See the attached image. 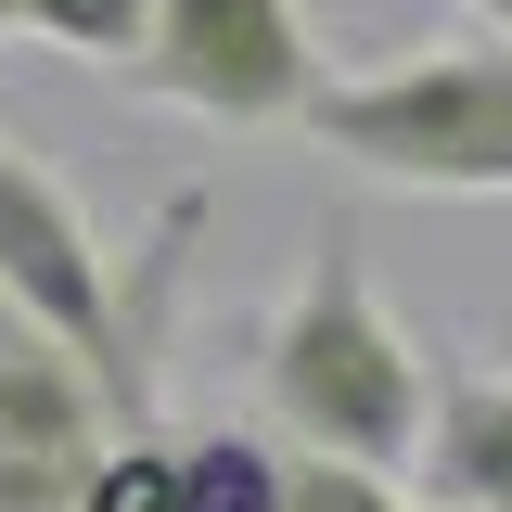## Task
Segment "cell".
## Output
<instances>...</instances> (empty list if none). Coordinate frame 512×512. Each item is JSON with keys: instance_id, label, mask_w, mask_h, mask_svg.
<instances>
[{"instance_id": "7a4b0ae2", "label": "cell", "mask_w": 512, "mask_h": 512, "mask_svg": "<svg viewBox=\"0 0 512 512\" xmlns=\"http://www.w3.org/2000/svg\"><path fill=\"white\" fill-rule=\"evenodd\" d=\"M192 231H205V192H167L154 244L116 256L26 141H0V295H26L52 333L90 346V372L116 384L128 436H154V359H167V295H180V244Z\"/></svg>"}, {"instance_id": "9c48e42d", "label": "cell", "mask_w": 512, "mask_h": 512, "mask_svg": "<svg viewBox=\"0 0 512 512\" xmlns=\"http://www.w3.org/2000/svg\"><path fill=\"white\" fill-rule=\"evenodd\" d=\"M282 512H410L384 461H333V448H295L282 461Z\"/></svg>"}, {"instance_id": "8fae6325", "label": "cell", "mask_w": 512, "mask_h": 512, "mask_svg": "<svg viewBox=\"0 0 512 512\" xmlns=\"http://www.w3.org/2000/svg\"><path fill=\"white\" fill-rule=\"evenodd\" d=\"M461 13H474V26H487V39H512V0H461Z\"/></svg>"}, {"instance_id": "3957f363", "label": "cell", "mask_w": 512, "mask_h": 512, "mask_svg": "<svg viewBox=\"0 0 512 512\" xmlns=\"http://www.w3.org/2000/svg\"><path fill=\"white\" fill-rule=\"evenodd\" d=\"M308 141L397 192H512V39H436V52L359 64L308 103Z\"/></svg>"}, {"instance_id": "30bf717a", "label": "cell", "mask_w": 512, "mask_h": 512, "mask_svg": "<svg viewBox=\"0 0 512 512\" xmlns=\"http://www.w3.org/2000/svg\"><path fill=\"white\" fill-rule=\"evenodd\" d=\"M90 512H192L180 500V436H116V461L90 474Z\"/></svg>"}, {"instance_id": "277c9868", "label": "cell", "mask_w": 512, "mask_h": 512, "mask_svg": "<svg viewBox=\"0 0 512 512\" xmlns=\"http://www.w3.org/2000/svg\"><path fill=\"white\" fill-rule=\"evenodd\" d=\"M128 90H154L167 116H205V128H308L333 64H320V26L295 0H154Z\"/></svg>"}, {"instance_id": "ba28073f", "label": "cell", "mask_w": 512, "mask_h": 512, "mask_svg": "<svg viewBox=\"0 0 512 512\" xmlns=\"http://www.w3.org/2000/svg\"><path fill=\"white\" fill-rule=\"evenodd\" d=\"M180 500L192 512H282V461L256 436H231V423L218 436H180Z\"/></svg>"}, {"instance_id": "8992f818", "label": "cell", "mask_w": 512, "mask_h": 512, "mask_svg": "<svg viewBox=\"0 0 512 512\" xmlns=\"http://www.w3.org/2000/svg\"><path fill=\"white\" fill-rule=\"evenodd\" d=\"M410 474L436 512H512V384L474 359H436V410H423Z\"/></svg>"}, {"instance_id": "5b68a950", "label": "cell", "mask_w": 512, "mask_h": 512, "mask_svg": "<svg viewBox=\"0 0 512 512\" xmlns=\"http://www.w3.org/2000/svg\"><path fill=\"white\" fill-rule=\"evenodd\" d=\"M128 410L90 372V346L52 333L26 295H0V512H90V474L116 461Z\"/></svg>"}, {"instance_id": "52a82bcc", "label": "cell", "mask_w": 512, "mask_h": 512, "mask_svg": "<svg viewBox=\"0 0 512 512\" xmlns=\"http://www.w3.org/2000/svg\"><path fill=\"white\" fill-rule=\"evenodd\" d=\"M0 26H26L39 52H77V64H128L154 39V0H0Z\"/></svg>"}, {"instance_id": "6da1fadb", "label": "cell", "mask_w": 512, "mask_h": 512, "mask_svg": "<svg viewBox=\"0 0 512 512\" xmlns=\"http://www.w3.org/2000/svg\"><path fill=\"white\" fill-rule=\"evenodd\" d=\"M256 397H269V423L295 448H333V461H410L423 448V410H436V359L384 320L372 269H359V231L346 218H320L308 231V269H295V295L269 308L256 333Z\"/></svg>"}]
</instances>
